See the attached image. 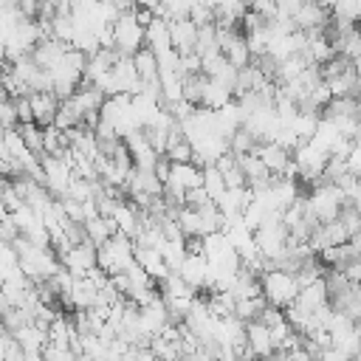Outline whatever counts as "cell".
<instances>
[{
    "mask_svg": "<svg viewBox=\"0 0 361 361\" xmlns=\"http://www.w3.org/2000/svg\"><path fill=\"white\" fill-rule=\"evenodd\" d=\"M113 34H116V51L121 56H135L144 45H147V28L135 20V14H118L113 23Z\"/></svg>",
    "mask_w": 361,
    "mask_h": 361,
    "instance_id": "cell-2",
    "label": "cell"
},
{
    "mask_svg": "<svg viewBox=\"0 0 361 361\" xmlns=\"http://www.w3.org/2000/svg\"><path fill=\"white\" fill-rule=\"evenodd\" d=\"M353 68H355V73H358V79H361V56L353 62Z\"/></svg>",
    "mask_w": 361,
    "mask_h": 361,
    "instance_id": "cell-22",
    "label": "cell"
},
{
    "mask_svg": "<svg viewBox=\"0 0 361 361\" xmlns=\"http://www.w3.org/2000/svg\"><path fill=\"white\" fill-rule=\"evenodd\" d=\"M353 141H355V147L361 149V121H358V127H355V135H353Z\"/></svg>",
    "mask_w": 361,
    "mask_h": 361,
    "instance_id": "cell-21",
    "label": "cell"
},
{
    "mask_svg": "<svg viewBox=\"0 0 361 361\" xmlns=\"http://www.w3.org/2000/svg\"><path fill=\"white\" fill-rule=\"evenodd\" d=\"M133 62H135V73H138V79H141V85H149V82H158V56H155V51L152 48H141L135 56H133Z\"/></svg>",
    "mask_w": 361,
    "mask_h": 361,
    "instance_id": "cell-11",
    "label": "cell"
},
{
    "mask_svg": "<svg viewBox=\"0 0 361 361\" xmlns=\"http://www.w3.org/2000/svg\"><path fill=\"white\" fill-rule=\"evenodd\" d=\"M14 107H17V118H20V124H34V113H31V102H28V96L14 99Z\"/></svg>",
    "mask_w": 361,
    "mask_h": 361,
    "instance_id": "cell-20",
    "label": "cell"
},
{
    "mask_svg": "<svg viewBox=\"0 0 361 361\" xmlns=\"http://www.w3.org/2000/svg\"><path fill=\"white\" fill-rule=\"evenodd\" d=\"M169 42H172V51L178 56L183 54H195V45H197V25L192 20H175L169 23Z\"/></svg>",
    "mask_w": 361,
    "mask_h": 361,
    "instance_id": "cell-6",
    "label": "cell"
},
{
    "mask_svg": "<svg viewBox=\"0 0 361 361\" xmlns=\"http://www.w3.org/2000/svg\"><path fill=\"white\" fill-rule=\"evenodd\" d=\"M85 231H87V240L99 248L102 243H107V240L116 234V226H113L110 220H104V217H93V220L85 223Z\"/></svg>",
    "mask_w": 361,
    "mask_h": 361,
    "instance_id": "cell-14",
    "label": "cell"
},
{
    "mask_svg": "<svg viewBox=\"0 0 361 361\" xmlns=\"http://www.w3.org/2000/svg\"><path fill=\"white\" fill-rule=\"evenodd\" d=\"M203 192H206L209 200H214V203L226 195V180H223V175H220V169H217L214 164L203 166Z\"/></svg>",
    "mask_w": 361,
    "mask_h": 361,
    "instance_id": "cell-13",
    "label": "cell"
},
{
    "mask_svg": "<svg viewBox=\"0 0 361 361\" xmlns=\"http://www.w3.org/2000/svg\"><path fill=\"white\" fill-rule=\"evenodd\" d=\"M166 183H175L180 189H186V192L200 189L203 186V169L197 164H172V172H169Z\"/></svg>",
    "mask_w": 361,
    "mask_h": 361,
    "instance_id": "cell-9",
    "label": "cell"
},
{
    "mask_svg": "<svg viewBox=\"0 0 361 361\" xmlns=\"http://www.w3.org/2000/svg\"><path fill=\"white\" fill-rule=\"evenodd\" d=\"M203 85H206V76L203 73H197V76H186L183 79V102H189V104H200L203 102Z\"/></svg>",
    "mask_w": 361,
    "mask_h": 361,
    "instance_id": "cell-16",
    "label": "cell"
},
{
    "mask_svg": "<svg viewBox=\"0 0 361 361\" xmlns=\"http://www.w3.org/2000/svg\"><path fill=\"white\" fill-rule=\"evenodd\" d=\"M17 130H20L23 141H25V149L31 155L42 158L45 155V133H42V127H37V124H20Z\"/></svg>",
    "mask_w": 361,
    "mask_h": 361,
    "instance_id": "cell-12",
    "label": "cell"
},
{
    "mask_svg": "<svg viewBox=\"0 0 361 361\" xmlns=\"http://www.w3.org/2000/svg\"><path fill=\"white\" fill-rule=\"evenodd\" d=\"M28 102H31V113H34V124L37 127H51L54 124V118H56V113H59V99H56V93L54 90H39V93H31L28 96Z\"/></svg>",
    "mask_w": 361,
    "mask_h": 361,
    "instance_id": "cell-5",
    "label": "cell"
},
{
    "mask_svg": "<svg viewBox=\"0 0 361 361\" xmlns=\"http://www.w3.org/2000/svg\"><path fill=\"white\" fill-rule=\"evenodd\" d=\"M138 217H141V209H138V206H133L130 200H124V203H116L110 223L116 226V234H124V237L135 240V234L141 231Z\"/></svg>",
    "mask_w": 361,
    "mask_h": 361,
    "instance_id": "cell-7",
    "label": "cell"
},
{
    "mask_svg": "<svg viewBox=\"0 0 361 361\" xmlns=\"http://www.w3.org/2000/svg\"><path fill=\"white\" fill-rule=\"evenodd\" d=\"M14 341L23 347V353H45V347H48V330H42V327H37L31 322V324H25L23 330L14 333Z\"/></svg>",
    "mask_w": 361,
    "mask_h": 361,
    "instance_id": "cell-10",
    "label": "cell"
},
{
    "mask_svg": "<svg viewBox=\"0 0 361 361\" xmlns=\"http://www.w3.org/2000/svg\"><path fill=\"white\" fill-rule=\"evenodd\" d=\"M259 282H262V296H265V302H268L271 307L285 310V307H290V305L296 302V296H299V285H296L293 274H285V271H265V274L259 276Z\"/></svg>",
    "mask_w": 361,
    "mask_h": 361,
    "instance_id": "cell-1",
    "label": "cell"
},
{
    "mask_svg": "<svg viewBox=\"0 0 361 361\" xmlns=\"http://www.w3.org/2000/svg\"><path fill=\"white\" fill-rule=\"evenodd\" d=\"M341 206H344V195L336 183H319V186H313V195L307 197V214H313L319 220V226L336 220Z\"/></svg>",
    "mask_w": 361,
    "mask_h": 361,
    "instance_id": "cell-3",
    "label": "cell"
},
{
    "mask_svg": "<svg viewBox=\"0 0 361 361\" xmlns=\"http://www.w3.org/2000/svg\"><path fill=\"white\" fill-rule=\"evenodd\" d=\"M265 307H268L265 296H259V299H240V302L234 305V316H237L243 324H251V322L259 319V313H262Z\"/></svg>",
    "mask_w": 361,
    "mask_h": 361,
    "instance_id": "cell-15",
    "label": "cell"
},
{
    "mask_svg": "<svg viewBox=\"0 0 361 361\" xmlns=\"http://www.w3.org/2000/svg\"><path fill=\"white\" fill-rule=\"evenodd\" d=\"M245 347L251 358H271L274 355V344H271V330L259 322L245 324Z\"/></svg>",
    "mask_w": 361,
    "mask_h": 361,
    "instance_id": "cell-8",
    "label": "cell"
},
{
    "mask_svg": "<svg viewBox=\"0 0 361 361\" xmlns=\"http://www.w3.org/2000/svg\"><path fill=\"white\" fill-rule=\"evenodd\" d=\"M3 361H25V353H23V347L14 341V336H8L6 344H3Z\"/></svg>",
    "mask_w": 361,
    "mask_h": 361,
    "instance_id": "cell-19",
    "label": "cell"
},
{
    "mask_svg": "<svg viewBox=\"0 0 361 361\" xmlns=\"http://www.w3.org/2000/svg\"><path fill=\"white\" fill-rule=\"evenodd\" d=\"M14 127H20L17 107H14L11 99H6V102H0V130L6 133V130H14Z\"/></svg>",
    "mask_w": 361,
    "mask_h": 361,
    "instance_id": "cell-17",
    "label": "cell"
},
{
    "mask_svg": "<svg viewBox=\"0 0 361 361\" xmlns=\"http://www.w3.org/2000/svg\"><path fill=\"white\" fill-rule=\"evenodd\" d=\"M59 265L71 274V276H76V279H82V276H87L93 268H99V259H96V245L87 240V243H82V245H73L62 259H59Z\"/></svg>",
    "mask_w": 361,
    "mask_h": 361,
    "instance_id": "cell-4",
    "label": "cell"
},
{
    "mask_svg": "<svg viewBox=\"0 0 361 361\" xmlns=\"http://www.w3.org/2000/svg\"><path fill=\"white\" fill-rule=\"evenodd\" d=\"M107 285H110L121 299H127V296H130V290H133V285H130V276H127V274H113V276L107 279Z\"/></svg>",
    "mask_w": 361,
    "mask_h": 361,
    "instance_id": "cell-18",
    "label": "cell"
}]
</instances>
